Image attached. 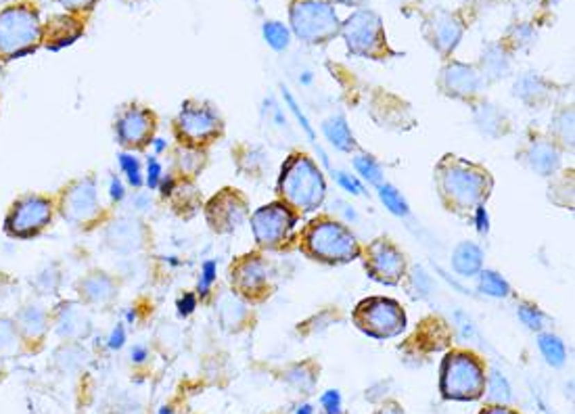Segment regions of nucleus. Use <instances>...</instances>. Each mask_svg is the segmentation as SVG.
Wrapping results in <instances>:
<instances>
[{
	"mask_svg": "<svg viewBox=\"0 0 575 414\" xmlns=\"http://www.w3.org/2000/svg\"><path fill=\"white\" fill-rule=\"evenodd\" d=\"M442 197L450 209H473L487 197L492 180L481 168L456 157H446L437 168Z\"/></svg>",
	"mask_w": 575,
	"mask_h": 414,
	"instance_id": "obj_1",
	"label": "nucleus"
},
{
	"mask_svg": "<svg viewBox=\"0 0 575 414\" xmlns=\"http://www.w3.org/2000/svg\"><path fill=\"white\" fill-rule=\"evenodd\" d=\"M278 191L286 203L302 212H312L321 207L327 186L316 164L306 155H291L282 166L278 178Z\"/></svg>",
	"mask_w": 575,
	"mask_h": 414,
	"instance_id": "obj_2",
	"label": "nucleus"
},
{
	"mask_svg": "<svg viewBox=\"0 0 575 414\" xmlns=\"http://www.w3.org/2000/svg\"><path fill=\"white\" fill-rule=\"evenodd\" d=\"M42 40L38 11L30 5H13L0 11V59H19L36 51Z\"/></svg>",
	"mask_w": 575,
	"mask_h": 414,
	"instance_id": "obj_3",
	"label": "nucleus"
},
{
	"mask_svg": "<svg viewBox=\"0 0 575 414\" xmlns=\"http://www.w3.org/2000/svg\"><path fill=\"white\" fill-rule=\"evenodd\" d=\"M306 249L323 262L329 264H341L350 262L358 255V243L352 230L339 222H314L306 237H304Z\"/></svg>",
	"mask_w": 575,
	"mask_h": 414,
	"instance_id": "obj_4",
	"label": "nucleus"
},
{
	"mask_svg": "<svg viewBox=\"0 0 575 414\" xmlns=\"http://www.w3.org/2000/svg\"><path fill=\"white\" fill-rule=\"evenodd\" d=\"M291 28L308 45L329 42L339 32V17L327 0H295L291 5Z\"/></svg>",
	"mask_w": 575,
	"mask_h": 414,
	"instance_id": "obj_5",
	"label": "nucleus"
},
{
	"mask_svg": "<svg viewBox=\"0 0 575 414\" xmlns=\"http://www.w3.org/2000/svg\"><path fill=\"white\" fill-rule=\"evenodd\" d=\"M485 374L471 353H448L442 364V391L452 399H475L483 393Z\"/></svg>",
	"mask_w": 575,
	"mask_h": 414,
	"instance_id": "obj_6",
	"label": "nucleus"
},
{
	"mask_svg": "<svg viewBox=\"0 0 575 414\" xmlns=\"http://www.w3.org/2000/svg\"><path fill=\"white\" fill-rule=\"evenodd\" d=\"M55 203L51 197L44 195H24L19 197L7 218H5V232L13 239H32L47 230L53 222Z\"/></svg>",
	"mask_w": 575,
	"mask_h": 414,
	"instance_id": "obj_7",
	"label": "nucleus"
},
{
	"mask_svg": "<svg viewBox=\"0 0 575 414\" xmlns=\"http://www.w3.org/2000/svg\"><path fill=\"white\" fill-rule=\"evenodd\" d=\"M356 324L371 337L387 339L406 328V314L398 301L385 297H371L358 303L354 312Z\"/></svg>",
	"mask_w": 575,
	"mask_h": 414,
	"instance_id": "obj_8",
	"label": "nucleus"
},
{
	"mask_svg": "<svg viewBox=\"0 0 575 414\" xmlns=\"http://www.w3.org/2000/svg\"><path fill=\"white\" fill-rule=\"evenodd\" d=\"M59 212L74 226H90L101 214L95 178L86 176L70 182L59 195Z\"/></svg>",
	"mask_w": 575,
	"mask_h": 414,
	"instance_id": "obj_9",
	"label": "nucleus"
},
{
	"mask_svg": "<svg viewBox=\"0 0 575 414\" xmlns=\"http://www.w3.org/2000/svg\"><path fill=\"white\" fill-rule=\"evenodd\" d=\"M350 53L358 57H379L385 49V32L381 17L373 11H356L341 28Z\"/></svg>",
	"mask_w": 575,
	"mask_h": 414,
	"instance_id": "obj_10",
	"label": "nucleus"
},
{
	"mask_svg": "<svg viewBox=\"0 0 575 414\" xmlns=\"http://www.w3.org/2000/svg\"><path fill=\"white\" fill-rule=\"evenodd\" d=\"M222 132L220 116L203 103H186L176 120V134L186 145H203Z\"/></svg>",
	"mask_w": 575,
	"mask_h": 414,
	"instance_id": "obj_11",
	"label": "nucleus"
},
{
	"mask_svg": "<svg viewBox=\"0 0 575 414\" xmlns=\"http://www.w3.org/2000/svg\"><path fill=\"white\" fill-rule=\"evenodd\" d=\"M255 241L261 247L280 245L295 226V216L284 203H270L259 207L251 218Z\"/></svg>",
	"mask_w": 575,
	"mask_h": 414,
	"instance_id": "obj_12",
	"label": "nucleus"
},
{
	"mask_svg": "<svg viewBox=\"0 0 575 414\" xmlns=\"http://www.w3.org/2000/svg\"><path fill=\"white\" fill-rule=\"evenodd\" d=\"M118 138L124 147L140 149L153 141L155 132V116L149 109H143L138 105L126 107L115 122Z\"/></svg>",
	"mask_w": 575,
	"mask_h": 414,
	"instance_id": "obj_13",
	"label": "nucleus"
},
{
	"mask_svg": "<svg viewBox=\"0 0 575 414\" xmlns=\"http://www.w3.org/2000/svg\"><path fill=\"white\" fill-rule=\"evenodd\" d=\"M207 222L211 224L213 230L218 232H232L238 228L247 216V203L245 199L234 193L232 189H224L220 195H216L207 203Z\"/></svg>",
	"mask_w": 575,
	"mask_h": 414,
	"instance_id": "obj_14",
	"label": "nucleus"
},
{
	"mask_svg": "<svg viewBox=\"0 0 575 414\" xmlns=\"http://www.w3.org/2000/svg\"><path fill=\"white\" fill-rule=\"evenodd\" d=\"M366 268L375 280L396 285L404 274V255L389 241L377 239L366 249Z\"/></svg>",
	"mask_w": 575,
	"mask_h": 414,
	"instance_id": "obj_15",
	"label": "nucleus"
},
{
	"mask_svg": "<svg viewBox=\"0 0 575 414\" xmlns=\"http://www.w3.org/2000/svg\"><path fill=\"white\" fill-rule=\"evenodd\" d=\"M483 76L464 63H450L442 74V88L456 99H473L481 93Z\"/></svg>",
	"mask_w": 575,
	"mask_h": 414,
	"instance_id": "obj_16",
	"label": "nucleus"
},
{
	"mask_svg": "<svg viewBox=\"0 0 575 414\" xmlns=\"http://www.w3.org/2000/svg\"><path fill=\"white\" fill-rule=\"evenodd\" d=\"M51 322L55 324V331L63 339H82L90 333V324H92L84 303H76V301H63L53 312Z\"/></svg>",
	"mask_w": 575,
	"mask_h": 414,
	"instance_id": "obj_17",
	"label": "nucleus"
},
{
	"mask_svg": "<svg viewBox=\"0 0 575 414\" xmlns=\"http://www.w3.org/2000/svg\"><path fill=\"white\" fill-rule=\"evenodd\" d=\"M429 42L444 55H450L462 38V24L450 13H437L427 24Z\"/></svg>",
	"mask_w": 575,
	"mask_h": 414,
	"instance_id": "obj_18",
	"label": "nucleus"
},
{
	"mask_svg": "<svg viewBox=\"0 0 575 414\" xmlns=\"http://www.w3.org/2000/svg\"><path fill=\"white\" fill-rule=\"evenodd\" d=\"M105 241L113 251L134 253L145 245V230L136 220H118L107 228Z\"/></svg>",
	"mask_w": 575,
	"mask_h": 414,
	"instance_id": "obj_19",
	"label": "nucleus"
},
{
	"mask_svg": "<svg viewBox=\"0 0 575 414\" xmlns=\"http://www.w3.org/2000/svg\"><path fill=\"white\" fill-rule=\"evenodd\" d=\"M266 278H268L266 268H264L261 260H257L255 255H247L245 260H241L232 268V285L243 295L261 293L264 285H266Z\"/></svg>",
	"mask_w": 575,
	"mask_h": 414,
	"instance_id": "obj_20",
	"label": "nucleus"
},
{
	"mask_svg": "<svg viewBox=\"0 0 575 414\" xmlns=\"http://www.w3.org/2000/svg\"><path fill=\"white\" fill-rule=\"evenodd\" d=\"M78 293L86 305H109L118 297V287L115 280L105 272H90L80 280Z\"/></svg>",
	"mask_w": 575,
	"mask_h": 414,
	"instance_id": "obj_21",
	"label": "nucleus"
},
{
	"mask_svg": "<svg viewBox=\"0 0 575 414\" xmlns=\"http://www.w3.org/2000/svg\"><path fill=\"white\" fill-rule=\"evenodd\" d=\"M15 322H17V328H19L22 337L40 339L49 331L51 314L38 303H30V305H24L19 310V314L15 316Z\"/></svg>",
	"mask_w": 575,
	"mask_h": 414,
	"instance_id": "obj_22",
	"label": "nucleus"
},
{
	"mask_svg": "<svg viewBox=\"0 0 575 414\" xmlns=\"http://www.w3.org/2000/svg\"><path fill=\"white\" fill-rule=\"evenodd\" d=\"M82 32H84V28L80 22H76L72 17H55L47 30V47L51 51H61V49L74 45L82 36Z\"/></svg>",
	"mask_w": 575,
	"mask_h": 414,
	"instance_id": "obj_23",
	"label": "nucleus"
},
{
	"mask_svg": "<svg viewBox=\"0 0 575 414\" xmlns=\"http://www.w3.org/2000/svg\"><path fill=\"white\" fill-rule=\"evenodd\" d=\"M527 164L531 170H535L537 174L542 176H550L552 172H556L558 164H560V157H558V151L552 143L548 141H533L531 147L527 149Z\"/></svg>",
	"mask_w": 575,
	"mask_h": 414,
	"instance_id": "obj_24",
	"label": "nucleus"
},
{
	"mask_svg": "<svg viewBox=\"0 0 575 414\" xmlns=\"http://www.w3.org/2000/svg\"><path fill=\"white\" fill-rule=\"evenodd\" d=\"M483 253L475 243H460L452 253V266L462 276H473L479 272Z\"/></svg>",
	"mask_w": 575,
	"mask_h": 414,
	"instance_id": "obj_25",
	"label": "nucleus"
},
{
	"mask_svg": "<svg viewBox=\"0 0 575 414\" xmlns=\"http://www.w3.org/2000/svg\"><path fill=\"white\" fill-rule=\"evenodd\" d=\"M323 130H325L327 138L331 141V145L335 149H339V151H352L354 149V136H352V132H350V128H348V124L341 116H335V118L327 120Z\"/></svg>",
	"mask_w": 575,
	"mask_h": 414,
	"instance_id": "obj_26",
	"label": "nucleus"
},
{
	"mask_svg": "<svg viewBox=\"0 0 575 414\" xmlns=\"http://www.w3.org/2000/svg\"><path fill=\"white\" fill-rule=\"evenodd\" d=\"M481 67H483V74H481L483 78L498 80V78L506 76V72L510 67V61H508L506 53L500 47H489L481 57Z\"/></svg>",
	"mask_w": 575,
	"mask_h": 414,
	"instance_id": "obj_27",
	"label": "nucleus"
},
{
	"mask_svg": "<svg viewBox=\"0 0 575 414\" xmlns=\"http://www.w3.org/2000/svg\"><path fill=\"white\" fill-rule=\"evenodd\" d=\"M515 95L525 101V103H540L546 95H548V86L546 82L535 76V74H527L521 80H517L515 84Z\"/></svg>",
	"mask_w": 575,
	"mask_h": 414,
	"instance_id": "obj_28",
	"label": "nucleus"
},
{
	"mask_svg": "<svg viewBox=\"0 0 575 414\" xmlns=\"http://www.w3.org/2000/svg\"><path fill=\"white\" fill-rule=\"evenodd\" d=\"M22 345L17 322L9 316H0V356H15Z\"/></svg>",
	"mask_w": 575,
	"mask_h": 414,
	"instance_id": "obj_29",
	"label": "nucleus"
},
{
	"mask_svg": "<svg viewBox=\"0 0 575 414\" xmlns=\"http://www.w3.org/2000/svg\"><path fill=\"white\" fill-rule=\"evenodd\" d=\"M475 124L479 126V130L487 136H500L502 124H506L504 116L494 107V105H481L475 113Z\"/></svg>",
	"mask_w": 575,
	"mask_h": 414,
	"instance_id": "obj_30",
	"label": "nucleus"
},
{
	"mask_svg": "<svg viewBox=\"0 0 575 414\" xmlns=\"http://www.w3.org/2000/svg\"><path fill=\"white\" fill-rule=\"evenodd\" d=\"M537 345H540V351L544 353L548 364H552V366H562L565 364V345L556 335H550V333L540 335Z\"/></svg>",
	"mask_w": 575,
	"mask_h": 414,
	"instance_id": "obj_31",
	"label": "nucleus"
},
{
	"mask_svg": "<svg viewBox=\"0 0 575 414\" xmlns=\"http://www.w3.org/2000/svg\"><path fill=\"white\" fill-rule=\"evenodd\" d=\"M264 38L274 51H284L291 42V32L280 22H266L264 24Z\"/></svg>",
	"mask_w": 575,
	"mask_h": 414,
	"instance_id": "obj_32",
	"label": "nucleus"
},
{
	"mask_svg": "<svg viewBox=\"0 0 575 414\" xmlns=\"http://www.w3.org/2000/svg\"><path fill=\"white\" fill-rule=\"evenodd\" d=\"M379 197L381 201L385 203V207L394 214V216H400V218H406L408 216V203L406 199L391 186V184H381L379 186Z\"/></svg>",
	"mask_w": 575,
	"mask_h": 414,
	"instance_id": "obj_33",
	"label": "nucleus"
},
{
	"mask_svg": "<svg viewBox=\"0 0 575 414\" xmlns=\"http://www.w3.org/2000/svg\"><path fill=\"white\" fill-rule=\"evenodd\" d=\"M479 289H481L485 295H489V297H506V295L510 293L508 282H506L500 274H496V272H492V270H483V272H481Z\"/></svg>",
	"mask_w": 575,
	"mask_h": 414,
	"instance_id": "obj_34",
	"label": "nucleus"
},
{
	"mask_svg": "<svg viewBox=\"0 0 575 414\" xmlns=\"http://www.w3.org/2000/svg\"><path fill=\"white\" fill-rule=\"evenodd\" d=\"M245 316V308L243 303L234 297V295H226L220 301V318L224 324H238Z\"/></svg>",
	"mask_w": 575,
	"mask_h": 414,
	"instance_id": "obj_35",
	"label": "nucleus"
},
{
	"mask_svg": "<svg viewBox=\"0 0 575 414\" xmlns=\"http://www.w3.org/2000/svg\"><path fill=\"white\" fill-rule=\"evenodd\" d=\"M552 130H554V134L558 136L560 143H565L567 147H573V111L571 109L560 111L554 118Z\"/></svg>",
	"mask_w": 575,
	"mask_h": 414,
	"instance_id": "obj_36",
	"label": "nucleus"
},
{
	"mask_svg": "<svg viewBox=\"0 0 575 414\" xmlns=\"http://www.w3.org/2000/svg\"><path fill=\"white\" fill-rule=\"evenodd\" d=\"M354 168H356L358 174H362L369 182L381 184V180H383L381 168H379V164H377L371 155H358V157L354 159Z\"/></svg>",
	"mask_w": 575,
	"mask_h": 414,
	"instance_id": "obj_37",
	"label": "nucleus"
},
{
	"mask_svg": "<svg viewBox=\"0 0 575 414\" xmlns=\"http://www.w3.org/2000/svg\"><path fill=\"white\" fill-rule=\"evenodd\" d=\"M120 168H122V172L126 174V178H128V182L132 184V186H140L143 184V172H140V164H138V159L134 157V155H130V153H122L120 155Z\"/></svg>",
	"mask_w": 575,
	"mask_h": 414,
	"instance_id": "obj_38",
	"label": "nucleus"
},
{
	"mask_svg": "<svg viewBox=\"0 0 575 414\" xmlns=\"http://www.w3.org/2000/svg\"><path fill=\"white\" fill-rule=\"evenodd\" d=\"M517 312H519V318L523 320V324L531 331H540L546 322V316L533 305H519Z\"/></svg>",
	"mask_w": 575,
	"mask_h": 414,
	"instance_id": "obj_39",
	"label": "nucleus"
},
{
	"mask_svg": "<svg viewBox=\"0 0 575 414\" xmlns=\"http://www.w3.org/2000/svg\"><path fill=\"white\" fill-rule=\"evenodd\" d=\"M410 287H412V291H414L416 297H427L431 293V278H429V274L423 268L416 266L412 270V274H410Z\"/></svg>",
	"mask_w": 575,
	"mask_h": 414,
	"instance_id": "obj_40",
	"label": "nucleus"
},
{
	"mask_svg": "<svg viewBox=\"0 0 575 414\" xmlns=\"http://www.w3.org/2000/svg\"><path fill=\"white\" fill-rule=\"evenodd\" d=\"M216 274H218V266H216V262H205L203 264V268H201V278H199V285H197V291H199V295H207L209 293V289H211V285H213V280H216Z\"/></svg>",
	"mask_w": 575,
	"mask_h": 414,
	"instance_id": "obj_41",
	"label": "nucleus"
},
{
	"mask_svg": "<svg viewBox=\"0 0 575 414\" xmlns=\"http://www.w3.org/2000/svg\"><path fill=\"white\" fill-rule=\"evenodd\" d=\"M333 176L337 178L339 186H341L343 191H348L350 195H364L362 184H360V182H358L352 174H346V172H335Z\"/></svg>",
	"mask_w": 575,
	"mask_h": 414,
	"instance_id": "obj_42",
	"label": "nucleus"
},
{
	"mask_svg": "<svg viewBox=\"0 0 575 414\" xmlns=\"http://www.w3.org/2000/svg\"><path fill=\"white\" fill-rule=\"evenodd\" d=\"M282 95H284V101H286V103H289V107H291V111L295 113V118H298V122H300V124H302V128L306 130V134H308V136H310V138L314 141V130H312V126H310V122H308V118H306V116H304V113L300 111V107H298V103H295V99L291 97V93H289V90H286V88H284V90H282Z\"/></svg>",
	"mask_w": 575,
	"mask_h": 414,
	"instance_id": "obj_43",
	"label": "nucleus"
},
{
	"mask_svg": "<svg viewBox=\"0 0 575 414\" xmlns=\"http://www.w3.org/2000/svg\"><path fill=\"white\" fill-rule=\"evenodd\" d=\"M161 164L157 161V157H149L147 159V184L151 189H157L161 182Z\"/></svg>",
	"mask_w": 575,
	"mask_h": 414,
	"instance_id": "obj_44",
	"label": "nucleus"
},
{
	"mask_svg": "<svg viewBox=\"0 0 575 414\" xmlns=\"http://www.w3.org/2000/svg\"><path fill=\"white\" fill-rule=\"evenodd\" d=\"M321 401H323L327 414H341V412H343V410H341V395H339V391H335V389L327 391V393L321 397Z\"/></svg>",
	"mask_w": 575,
	"mask_h": 414,
	"instance_id": "obj_45",
	"label": "nucleus"
},
{
	"mask_svg": "<svg viewBox=\"0 0 575 414\" xmlns=\"http://www.w3.org/2000/svg\"><path fill=\"white\" fill-rule=\"evenodd\" d=\"M489 391H492V397L496 399H508L510 397V389L506 385V381L500 376V374H494L492 381H489Z\"/></svg>",
	"mask_w": 575,
	"mask_h": 414,
	"instance_id": "obj_46",
	"label": "nucleus"
},
{
	"mask_svg": "<svg viewBox=\"0 0 575 414\" xmlns=\"http://www.w3.org/2000/svg\"><path fill=\"white\" fill-rule=\"evenodd\" d=\"M61 7H65L67 11H86L90 9L97 0H57Z\"/></svg>",
	"mask_w": 575,
	"mask_h": 414,
	"instance_id": "obj_47",
	"label": "nucleus"
},
{
	"mask_svg": "<svg viewBox=\"0 0 575 414\" xmlns=\"http://www.w3.org/2000/svg\"><path fill=\"white\" fill-rule=\"evenodd\" d=\"M124 343H126V331H124L122 324H118V326L111 331V335H109V339H107V345H109L111 349H120Z\"/></svg>",
	"mask_w": 575,
	"mask_h": 414,
	"instance_id": "obj_48",
	"label": "nucleus"
},
{
	"mask_svg": "<svg viewBox=\"0 0 575 414\" xmlns=\"http://www.w3.org/2000/svg\"><path fill=\"white\" fill-rule=\"evenodd\" d=\"M475 224H477V230L479 232H487L489 228V218H487V212L485 207H475Z\"/></svg>",
	"mask_w": 575,
	"mask_h": 414,
	"instance_id": "obj_49",
	"label": "nucleus"
},
{
	"mask_svg": "<svg viewBox=\"0 0 575 414\" xmlns=\"http://www.w3.org/2000/svg\"><path fill=\"white\" fill-rule=\"evenodd\" d=\"M195 308H197V299H195V295H191V293L184 295V297L178 301V312H180L182 316H188Z\"/></svg>",
	"mask_w": 575,
	"mask_h": 414,
	"instance_id": "obj_50",
	"label": "nucleus"
},
{
	"mask_svg": "<svg viewBox=\"0 0 575 414\" xmlns=\"http://www.w3.org/2000/svg\"><path fill=\"white\" fill-rule=\"evenodd\" d=\"M109 195L113 201H122L126 197V191H124V184L118 180V178H111V184H109Z\"/></svg>",
	"mask_w": 575,
	"mask_h": 414,
	"instance_id": "obj_51",
	"label": "nucleus"
},
{
	"mask_svg": "<svg viewBox=\"0 0 575 414\" xmlns=\"http://www.w3.org/2000/svg\"><path fill=\"white\" fill-rule=\"evenodd\" d=\"M147 356H149V353H147V347H145V345H134L132 351H130V358H132V362H136V364L145 362Z\"/></svg>",
	"mask_w": 575,
	"mask_h": 414,
	"instance_id": "obj_52",
	"label": "nucleus"
},
{
	"mask_svg": "<svg viewBox=\"0 0 575 414\" xmlns=\"http://www.w3.org/2000/svg\"><path fill=\"white\" fill-rule=\"evenodd\" d=\"M134 205H138L136 209H149L151 207V199L149 197H145V195H136V199L132 201Z\"/></svg>",
	"mask_w": 575,
	"mask_h": 414,
	"instance_id": "obj_53",
	"label": "nucleus"
},
{
	"mask_svg": "<svg viewBox=\"0 0 575 414\" xmlns=\"http://www.w3.org/2000/svg\"><path fill=\"white\" fill-rule=\"evenodd\" d=\"M40 280H47V282H49V276H47V272H40V274L36 276V282H40ZM55 289H57L55 285H47L42 293H55Z\"/></svg>",
	"mask_w": 575,
	"mask_h": 414,
	"instance_id": "obj_54",
	"label": "nucleus"
},
{
	"mask_svg": "<svg viewBox=\"0 0 575 414\" xmlns=\"http://www.w3.org/2000/svg\"><path fill=\"white\" fill-rule=\"evenodd\" d=\"M331 3H339V5H346V7H360L364 0H331Z\"/></svg>",
	"mask_w": 575,
	"mask_h": 414,
	"instance_id": "obj_55",
	"label": "nucleus"
},
{
	"mask_svg": "<svg viewBox=\"0 0 575 414\" xmlns=\"http://www.w3.org/2000/svg\"><path fill=\"white\" fill-rule=\"evenodd\" d=\"M481 414H515V412H510V410H506V408L496 406V408H489V410H485V412H481Z\"/></svg>",
	"mask_w": 575,
	"mask_h": 414,
	"instance_id": "obj_56",
	"label": "nucleus"
},
{
	"mask_svg": "<svg viewBox=\"0 0 575 414\" xmlns=\"http://www.w3.org/2000/svg\"><path fill=\"white\" fill-rule=\"evenodd\" d=\"M151 143H153V147H155V151H157V153H161V151L165 149V143H163L161 138H155V141H151Z\"/></svg>",
	"mask_w": 575,
	"mask_h": 414,
	"instance_id": "obj_57",
	"label": "nucleus"
},
{
	"mask_svg": "<svg viewBox=\"0 0 575 414\" xmlns=\"http://www.w3.org/2000/svg\"><path fill=\"white\" fill-rule=\"evenodd\" d=\"M295 414H314V408H312L310 404H306V406H302Z\"/></svg>",
	"mask_w": 575,
	"mask_h": 414,
	"instance_id": "obj_58",
	"label": "nucleus"
},
{
	"mask_svg": "<svg viewBox=\"0 0 575 414\" xmlns=\"http://www.w3.org/2000/svg\"><path fill=\"white\" fill-rule=\"evenodd\" d=\"M126 318H128V320L132 322V320L136 318V314H134V310H128V312H126Z\"/></svg>",
	"mask_w": 575,
	"mask_h": 414,
	"instance_id": "obj_59",
	"label": "nucleus"
},
{
	"mask_svg": "<svg viewBox=\"0 0 575 414\" xmlns=\"http://www.w3.org/2000/svg\"><path fill=\"white\" fill-rule=\"evenodd\" d=\"M159 414H174V410H172V408H168V406H163V408L159 410Z\"/></svg>",
	"mask_w": 575,
	"mask_h": 414,
	"instance_id": "obj_60",
	"label": "nucleus"
}]
</instances>
